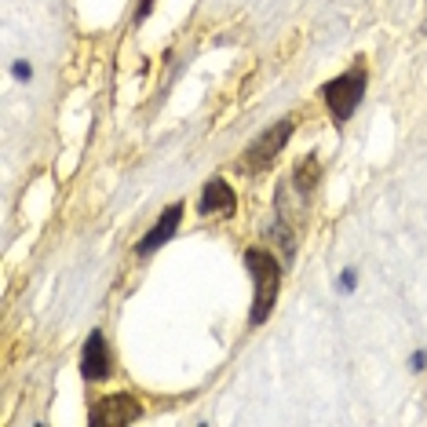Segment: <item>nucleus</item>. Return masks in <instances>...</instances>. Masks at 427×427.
I'll return each mask as SVG.
<instances>
[{"mask_svg": "<svg viewBox=\"0 0 427 427\" xmlns=\"http://www.w3.org/2000/svg\"><path fill=\"white\" fill-rule=\"evenodd\" d=\"M358 289V270L354 267H347L340 278H336V292H354Z\"/></svg>", "mask_w": 427, "mask_h": 427, "instance_id": "9d476101", "label": "nucleus"}, {"mask_svg": "<svg viewBox=\"0 0 427 427\" xmlns=\"http://www.w3.org/2000/svg\"><path fill=\"white\" fill-rule=\"evenodd\" d=\"M409 369H412V372H424V369H427V351H424V347L409 354Z\"/></svg>", "mask_w": 427, "mask_h": 427, "instance_id": "f8f14e48", "label": "nucleus"}, {"mask_svg": "<svg viewBox=\"0 0 427 427\" xmlns=\"http://www.w3.org/2000/svg\"><path fill=\"white\" fill-rule=\"evenodd\" d=\"M11 77H15L19 84H30V81H33V62L15 59V62H11Z\"/></svg>", "mask_w": 427, "mask_h": 427, "instance_id": "1a4fd4ad", "label": "nucleus"}, {"mask_svg": "<svg viewBox=\"0 0 427 427\" xmlns=\"http://www.w3.org/2000/svg\"><path fill=\"white\" fill-rule=\"evenodd\" d=\"M245 267H249V274H252L249 325L260 329V325H267L270 310H274L278 296H281V263L270 249H263V245H249V249H245Z\"/></svg>", "mask_w": 427, "mask_h": 427, "instance_id": "f257e3e1", "label": "nucleus"}, {"mask_svg": "<svg viewBox=\"0 0 427 427\" xmlns=\"http://www.w3.org/2000/svg\"><path fill=\"white\" fill-rule=\"evenodd\" d=\"M81 377L84 383H102L113 377V354H110V343L102 329H92L84 340V351H81Z\"/></svg>", "mask_w": 427, "mask_h": 427, "instance_id": "423d86ee", "label": "nucleus"}, {"mask_svg": "<svg viewBox=\"0 0 427 427\" xmlns=\"http://www.w3.org/2000/svg\"><path fill=\"white\" fill-rule=\"evenodd\" d=\"M292 132H296V117H281V121H274L260 139L252 142L249 150L241 153L238 168H241L245 175H256V172H263V168H270V164L278 161V153H281L285 146H289Z\"/></svg>", "mask_w": 427, "mask_h": 427, "instance_id": "7ed1b4c3", "label": "nucleus"}, {"mask_svg": "<svg viewBox=\"0 0 427 427\" xmlns=\"http://www.w3.org/2000/svg\"><path fill=\"white\" fill-rule=\"evenodd\" d=\"M321 183V161H318V153H307V158L292 168V190L300 193V198H310V193L318 190Z\"/></svg>", "mask_w": 427, "mask_h": 427, "instance_id": "6e6552de", "label": "nucleus"}, {"mask_svg": "<svg viewBox=\"0 0 427 427\" xmlns=\"http://www.w3.org/2000/svg\"><path fill=\"white\" fill-rule=\"evenodd\" d=\"M153 4H158V0H139L135 4V26H142L150 19V11H153Z\"/></svg>", "mask_w": 427, "mask_h": 427, "instance_id": "9b49d317", "label": "nucleus"}, {"mask_svg": "<svg viewBox=\"0 0 427 427\" xmlns=\"http://www.w3.org/2000/svg\"><path fill=\"white\" fill-rule=\"evenodd\" d=\"M366 88H369V70H366V62H354L351 70L336 73L332 81L321 84V99H325V110L332 113V124H336V128H343V124L358 113L361 99H366Z\"/></svg>", "mask_w": 427, "mask_h": 427, "instance_id": "f03ea898", "label": "nucleus"}, {"mask_svg": "<svg viewBox=\"0 0 427 427\" xmlns=\"http://www.w3.org/2000/svg\"><path fill=\"white\" fill-rule=\"evenodd\" d=\"M234 209H238L234 187H230L223 175H212L209 183L201 187V198H198V216H201V219H209V216H234Z\"/></svg>", "mask_w": 427, "mask_h": 427, "instance_id": "0eeeda50", "label": "nucleus"}, {"mask_svg": "<svg viewBox=\"0 0 427 427\" xmlns=\"http://www.w3.org/2000/svg\"><path fill=\"white\" fill-rule=\"evenodd\" d=\"M142 417V402H135L132 395H106L95 398L88 409V424L92 427H128Z\"/></svg>", "mask_w": 427, "mask_h": 427, "instance_id": "20e7f679", "label": "nucleus"}, {"mask_svg": "<svg viewBox=\"0 0 427 427\" xmlns=\"http://www.w3.org/2000/svg\"><path fill=\"white\" fill-rule=\"evenodd\" d=\"M183 212H187V205H183V201L164 205L161 216H158V223H153V227L146 230V234H142V238L135 241V256H139V260H146V256H153L158 249H164V245L175 238L179 223H183Z\"/></svg>", "mask_w": 427, "mask_h": 427, "instance_id": "39448f33", "label": "nucleus"}]
</instances>
